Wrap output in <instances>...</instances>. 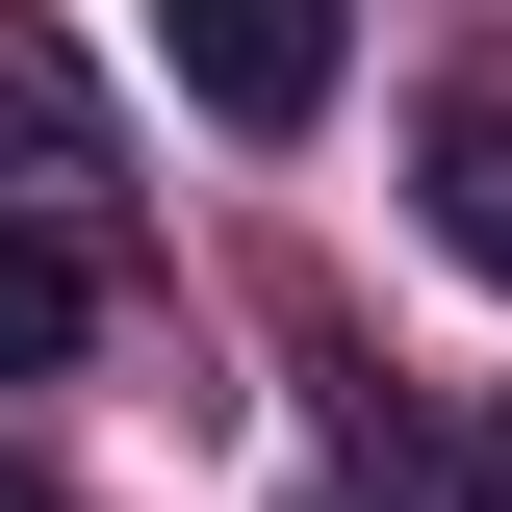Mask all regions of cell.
<instances>
[{
  "label": "cell",
  "mask_w": 512,
  "mask_h": 512,
  "mask_svg": "<svg viewBox=\"0 0 512 512\" xmlns=\"http://www.w3.org/2000/svg\"><path fill=\"white\" fill-rule=\"evenodd\" d=\"M154 52H180L205 128L282 154V128H333V52H359V26H333V0H154Z\"/></svg>",
  "instance_id": "6da1fadb"
},
{
  "label": "cell",
  "mask_w": 512,
  "mask_h": 512,
  "mask_svg": "<svg viewBox=\"0 0 512 512\" xmlns=\"http://www.w3.org/2000/svg\"><path fill=\"white\" fill-rule=\"evenodd\" d=\"M77 333H103V256L0 205V384H77Z\"/></svg>",
  "instance_id": "7a4b0ae2"
},
{
  "label": "cell",
  "mask_w": 512,
  "mask_h": 512,
  "mask_svg": "<svg viewBox=\"0 0 512 512\" xmlns=\"http://www.w3.org/2000/svg\"><path fill=\"white\" fill-rule=\"evenodd\" d=\"M410 205H436V256H461V282H512V103H436Z\"/></svg>",
  "instance_id": "3957f363"
},
{
  "label": "cell",
  "mask_w": 512,
  "mask_h": 512,
  "mask_svg": "<svg viewBox=\"0 0 512 512\" xmlns=\"http://www.w3.org/2000/svg\"><path fill=\"white\" fill-rule=\"evenodd\" d=\"M461 512H512V410H487V436H461Z\"/></svg>",
  "instance_id": "277c9868"
}]
</instances>
